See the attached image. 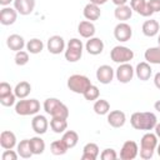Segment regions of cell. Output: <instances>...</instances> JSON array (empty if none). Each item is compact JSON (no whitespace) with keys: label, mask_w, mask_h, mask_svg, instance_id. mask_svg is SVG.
Wrapping results in <instances>:
<instances>
[{"label":"cell","mask_w":160,"mask_h":160,"mask_svg":"<svg viewBox=\"0 0 160 160\" xmlns=\"http://www.w3.org/2000/svg\"><path fill=\"white\" fill-rule=\"evenodd\" d=\"M15 64L18 66H24L29 62V51H24V50H20V51H16L15 54Z\"/></svg>","instance_id":"obj_37"},{"label":"cell","mask_w":160,"mask_h":160,"mask_svg":"<svg viewBox=\"0 0 160 160\" xmlns=\"http://www.w3.org/2000/svg\"><path fill=\"white\" fill-rule=\"evenodd\" d=\"M82 48H84V45H82L81 40H79L76 38L70 39L66 45V49L64 51L65 59L69 62H76L82 56Z\"/></svg>","instance_id":"obj_6"},{"label":"cell","mask_w":160,"mask_h":160,"mask_svg":"<svg viewBox=\"0 0 160 160\" xmlns=\"http://www.w3.org/2000/svg\"><path fill=\"white\" fill-rule=\"evenodd\" d=\"M100 150L99 146L95 142H88L84 148H82V155L81 159L82 160H96V158L99 156Z\"/></svg>","instance_id":"obj_25"},{"label":"cell","mask_w":160,"mask_h":160,"mask_svg":"<svg viewBox=\"0 0 160 160\" xmlns=\"http://www.w3.org/2000/svg\"><path fill=\"white\" fill-rule=\"evenodd\" d=\"M134 74H135V69L129 62L119 64L118 69L115 70V76L119 80V82H121V84L130 82L134 78Z\"/></svg>","instance_id":"obj_8"},{"label":"cell","mask_w":160,"mask_h":160,"mask_svg":"<svg viewBox=\"0 0 160 160\" xmlns=\"http://www.w3.org/2000/svg\"><path fill=\"white\" fill-rule=\"evenodd\" d=\"M44 110L46 114H49L51 118H69V109L68 106L61 102L56 98H49L44 101Z\"/></svg>","instance_id":"obj_2"},{"label":"cell","mask_w":160,"mask_h":160,"mask_svg":"<svg viewBox=\"0 0 160 160\" xmlns=\"http://www.w3.org/2000/svg\"><path fill=\"white\" fill-rule=\"evenodd\" d=\"M154 108H155V110H156V111H159V112H160V100H158V101L154 104Z\"/></svg>","instance_id":"obj_48"},{"label":"cell","mask_w":160,"mask_h":160,"mask_svg":"<svg viewBox=\"0 0 160 160\" xmlns=\"http://www.w3.org/2000/svg\"><path fill=\"white\" fill-rule=\"evenodd\" d=\"M131 36H132V29L128 22L121 21L114 28V38L118 41H120V42L129 41L131 39Z\"/></svg>","instance_id":"obj_9"},{"label":"cell","mask_w":160,"mask_h":160,"mask_svg":"<svg viewBox=\"0 0 160 160\" xmlns=\"http://www.w3.org/2000/svg\"><path fill=\"white\" fill-rule=\"evenodd\" d=\"M110 58L116 64L129 62L134 58V51L131 49H129L128 46L118 45V46H114L112 50L110 51Z\"/></svg>","instance_id":"obj_7"},{"label":"cell","mask_w":160,"mask_h":160,"mask_svg":"<svg viewBox=\"0 0 160 160\" xmlns=\"http://www.w3.org/2000/svg\"><path fill=\"white\" fill-rule=\"evenodd\" d=\"M85 49L90 55H99L104 50V42L100 38H94L92 36L86 41Z\"/></svg>","instance_id":"obj_18"},{"label":"cell","mask_w":160,"mask_h":160,"mask_svg":"<svg viewBox=\"0 0 160 160\" xmlns=\"http://www.w3.org/2000/svg\"><path fill=\"white\" fill-rule=\"evenodd\" d=\"M18 11L15 8H10V6H4L0 11V22L1 25H12L16 19H18Z\"/></svg>","instance_id":"obj_13"},{"label":"cell","mask_w":160,"mask_h":160,"mask_svg":"<svg viewBox=\"0 0 160 160\" xmlns=\"http://www.w3.org/2000/svg\"><path fill=\"white\" fill-rule=\"evenodd\" d=\"M108 122L112 128H122L126 122V115L121 110H112L108 112Z\"/></svg>","instance_id":"obj_14"},{"label":"cell","mask_w":160,"mask_h":160,"mask_svg":"<svg viewBox=\"0 0 160 160\" xmlns=\"http://www.w3.org/2000/svg\"><path fill=\"white\" fill-rule=\"evenodd\" d=\"M12 88L10 86V84L9 82H6V81H2V82H0V98H2V96H6V95H9V94H12Z\"/></svg>","instance_id":"obj_40"},{"label":"cell","mask_w":160,"mask_h":160,"mask_svg":"<svg viewBox=\"0 0 160 160\" xmlns=\"http://www.w3.org/2000/svg\"><path fill=\"white\" fill-rule=\"evenodd\" d=\"M30 146L34 155H40L45 150V141L40 136H34L30 139Z\"/></svg>","instance_id":"obj_33"},{"label":"cell","mask_w":160,"mask_h":160,"mask_svg":"<svg viewBox=\"0 0 160 160\" xmlns=\"http://www.w3.org/2000/svg\"><path fill=\"white\" fill-rule=\"evenodd\" d=\"M154 84H155V86L160 90V71L154 75Z\"/></svg>","instance_id":"obj_43"},{"label":"cell","mask_w":160,"mask_h":160,"mask_svg":"<svg viewBox=\"0 0 160 160\" xmlns=\"http://www.w3.org/2000/svg\"><path fill=\"white\" fill-rule=\"evenodd\" d=\"M141 30H142V34L148 38H152L155 35L159 34L160 31V24L158 22V20H154V19H150V20H146L142 26H141Z\"/></svg>","instance_id":"obj_24"},{"label":"cell","mask_w":160,"mask_h":160,"mask_svg":"<svg viewBox=\"0 0 160 160\" xmlns=\"http://www.w3.org/2000/svg\"><path fill=\"white\" fill-rule=\"evenodd\" d=\"M130 8L132 9V11H135L136 14H139L141 16H145V18L151 16L154 14L149 9L146 0H130Z\"/></svg>","instance_id":"obj_16"},{"label":"cell","mask_w":160,"mask_h":160,"mask_svg":"<svg viewBox=\"0 0 160 160\" xmlns=\"http://www.w3.org/2000/svg\"><path fill=\"white\" fill-rule=\"evenodd\" d=\"M15 100H16V95L12 92V94H9V95H6V96L0 98V104H1L2 106L9 108V106H12V105L16 104Z\"/></svg>","instance_id":"obj_39"},{"label":"cell","mask_w":160,"mask_h":160,"mask_svg":"<svg viewBox=\"0 0 160 160\" xmlns=\"http://www.w3.org/2000/svg\"><path fill=\"white\" fill-rule=\"evenodd\" d=\"M40 111V102L36 99H20L15 104V112L21 116L36 115Z\"/></svg>","instance_id":"obj_4"},{"label":"cell","mask_w":160,"mask_h":160,"mask_svg":"<svg viewBox=\"0 0 160 160\" xmlns=\"http://www.w3.org/2000/svg\"><path fill=\"white\" fill-rule=\"evenodd\" d=\"M135 74H136L139 80L148 81L151 78V75H152V69H151V66H150V64L148 61H141V62H139L136 65Z\"/></svg>","instance_id":"obj_19"},{"label":"cell","mask_w":160,"mask_h":160,"mask_svg":"<svg viewBox=\"0 0 160 160\" xmlns=\"http://www.w3.org/2000/svg\"><path fill=\"white\" fill-rule=\"evenodd\" d=\"M42 49H44V42L38 38L30 39L26 42V50L30 54H40L42 51Z\"/></svg>","instance_id":"obj_34"},{"label":"cell","mask_w":160,"mask_h":160,"mask_svg":"<svg viewBox=\"0 0 160 160\" xmlns=\"http://www.w3.org/2000/svg\"><path fill=\"white\" fill-rule=\"evenodd\" d=\"M31 128L38 135H42V134H45L48 131L49 121L44 115L36 114V115H34V118L31 120Z\"/></svg>","instance_id":"obj_15"},{"label":"cell","mask_w":160,"mask_h":160,"mask_svg":"<svg viewBox=\"0 0 160 160\" xmlns=\"http://www.w3.org/2000/svg\"><path fill=\"white\" fill-rule=\"evenodd\" d=\"M82 96H84L85 100H88V101H95V100H98L99 96H100V90H99L98 86H95V85L91 84V85L88 88V90L82 94Z\"/></svg>","instance_id":"obj_36"},{"label":"cell","mask_w":160,"mask_h":160,"mask_svg":"<svg viewBox=\"0 0 160 160\" xmlns=\"http://www.w3.org/2000/svg\"><path fill=\"white\" fill-rule=\"evenodd\" d=\"M139 154V146L135 141L128 140L122 144L120 150V159L121 160H132Z\"/></svg>","instance_id":"obj_10"},{"label":"cell","mask_w":160,"mask_h":160,"mask_svg":"<svg viewBox=\"0 0 160 160\" xmlns=\"http://www.w3.org/2000/svg\"><path fill=\"white\" fill-rule=\"evenodd\" d=\"M90 85H91L90 79L81 74H74L68 79V88L70 91L75 94H84Z\"/></svg>","instance_id":"obj_5"},{"label":"cell","mask_w":160,"mask_h":160,"mask_svg":"<svg viewBox=\"0 0 160 160\" xmlns=\"http://www.w3.org/2000/svg\"><path fill=\"white\" fill-rule=\"evenodd\" d=\"M92 109H94L95 114H98V115H106L110 111V104L105 99H98V100H95Z\"/></svg>","instance_id":"obj_32"},{"label":"cell","mask_w":160,"mask_h":160,"mask_svg":"<svg viewBox=\"0 0 160 160\" xmlns=\"http://www.w3.org/2000/svg\"><path fill=\"white\" fill-rule=\"evenodd\" d=\"M158 146V136L152 132H145L140 140V158L149 160L154 156V152Z\"/></svg>","instance_id":"obj_3"},{"label":"cell","mask_w":160,"mask_h":160,"mask_svg":"<svg viewBox=\"0 0 160 160\" xmlns=\"http://www.w3.org/2000/svg\"><path fill=\"white\" fill-rule=\"evenodd\" d=\"M156 152H158V155L160 156V144H158V146H156Z\"/></svg>","instance_id":"obj_49"},{"label":"cell","mask_w":160,"mask_h":160,"mask_svg":"<svg viewBox=\"0 0 160 160\" xmlns=\"http://www.w3.org/2000/svg\"><path fill=\"white\" fill-rule=\"evenodd\" d=\"M115 76V71L110 65H101L96 70V79L100 84H110Z\"/></svg>","instance_id":"obj_12"},{"label":"cell","mask_w":160,"mask_h":160,"mask_svg":"<svg viewBox=\"0 0 160 160\" xmlns=\"http://www.w3.org/2000/svg\"><path fill=\"white\" fill-rule=\"evenodd\" d=\"M158 44H159V46H160V34H159V36H158Z\"/></svg>","instance_id":"obj_50"},{"label":"cell","mask_w":160,"mask_h":160,"mask_svg":"<svg viewBox=\"0 0 160 160\" xmlns=\"http://www.w3.org/2000/svg\"><path fill=\"white\" fill-rule=\"evenodd\" d=\"M95 25L92 21L89 20H82L79 22L78 25V32L80 34V36L85 38V39H90L95 35Z\"/></svg>","instance_id":"obj_21"},{"label":"cell","mask_w":160,"mask_h":160,"mask_svg":"<svg viewBox=\"0 0 160 160\" xmlns=\"http://www.w3.org/2000/svg\"><path fill=\"white\" fill-rule=\"evenodd\" d=\"M130 124L136 130L150 131L158 124V119H156V115L154 112H150V111H141L140 112V111H138V112H134L130 116Z\"/></svg>","instance_id":"obj_1"},{"label":"cell","mask_w":160,"mask_h":160,"mask_svg":"<svg viewBox=\"0 0 160 160\" xmlns=\"http://www.w3.org/2000/svg\"><path fill=\"white\" fill-rule=\"evenodd\" d=\"M116 6H120V5H125L128 2V0H111Z\"/></svg>","instance_id":"obj_44"},{"label":"cell","mask_w":160,"mask_h":160,"mask_svg":"<svg viewBox=\"0 0 160 160\" xmlns=\"http://www.w3.org/2000/svg\"><path fill=\"white\" fill-rule=\"evenodd\" d=\"M68 119L64 118H51L50 120V128L56 134H61L65 132V130L68 129Z\"/></svg>","instance_id":"obj_30"},{"label":"cell","mask_w":160,"mask_h":160,"mask_svg":"<svg viewBox=\"0 0 160 160\" xmlns=\"http://www.w3.org/2000/svg\"><path fill=\"white\" fill-rule=\"evenodd\" d=\"M6 45H8V48H9L10 50H12V51H15V52L22 50V48L26 46L24 38H22L21 35H19V34H11L10 36H8V39H6Z\"/></svg>","instance_id":"obj_22"},{"label":"cell","mask_w":160,"mask_h":160,"mask_svg":"<svg viewBox=\"0 0 160 160\" xmlns=\"http://www.w3.org/2000/svg\"><path fill=\"white\" fill-rule=\"evenodd\" d=\"M155 134H156V136H158V139H160V122H158L156 125H155Z\"/></svg>","instance_id":"obj_46"},{"label":"cell","mask_w":160,"mask_h":160,"mask_svg":"<svg viewBox=\"0 0 160 160\" xmlns=\"http://www.w3.org/2000/svg\"><path fill=\"white\" fill-rule=\"evenodd\" d=\"M18 156H19L18 151H14L12 149H6V150L2 152L1 159H2V160H16Z\"/></svg>","instance_id":"obj_41"},{"label":"cell","mask_w":160,"mask_h":160,"mask_svg":"<svg viewBox=\"0 0 160 160\" xmlns=\"http://www.w3.org/2000/svg\"><path fill=\"white\" fill-rule=\"evenodd\" d=\"M100 158L101 160H116L118 159V154L114 149L111 148H108V149H104L102 152L100 154Z\"/></svg>","instance_id":"obj_38"},{"label":"cell","mask_w":160,"mask_h":160,"mask_svg":"<svg viewBox=\"0 0 160 160\" xmlns=\"http://www.w3.org/2000/svg\"><path fill=\"white\" fill-rule=\"evenodd\" d=\"M114 16H115L116 20H119L120 22H121V21H126V20H129V19L132 16V9H131L130 6H128L126 4H125V5L116 6V9L114 10Z\"/></svg>","instance_id":"obj_26"},{"label":"cell","mask_w":160,"mask_h":160,"mask_svg":"<svg viewBox=\"0 0 160 160\" xmlns=\"http://www.w3.org/2000/svg\"><path fill=\"white\" fill-rule=\"evenodd\" d=\"M30 92H31V85L28 81H20L14 88V94L16 95L18 99H25L29 96Z\"/></svg>","instance_id":"obj_29"},{"label":"cell","mask_w":160,"mask_h":160,"mask_svg":"<svg viewBox=\"0 0 160 160\" xmlns=\"http://www.w3.org/2000/svg\"><path fill=\"white\" fill-rule=\"evenodd\" d=\"M90 2H92V4H96V5H104L106 1H109V0H89Z\"/></svg>","instance_id":"obj_45"},{"label":"cell","mask_w":160,"mask_h":160,"mask_svg":"<svg viewBox=\"0 0 160 160\" xmlns=\"http://www.w3.org/2000/svg\"><path fill=\"white\" fill-rule=\"evenodd\" d=\"M82 14H84V18L86 20L95 21V20H98L101 16V10H100L99 5L92 4V2H89V4L85 5V8L82 10Z\"/></svg>","instance_id":"obj_23"},{"label":"cell","mask_w":160,"mask_h":160,"mask_svg":"<svg viewBox=\"0 0 160 160\" xmlns=\"http://www.w3.org/2000/svg\"><path fill=\"white\" fill-rule=\"evenodd\" d=\"M144 58L149 64L160 65V46L149 48L144 52Z\"/></svg>","instance_id":"obj_27"},{"label":"cell","mask_w":160,"mask_h":160,"mask_svg":"<svg viewBox=\"0 0 160 160\" xmlns=\"http://www.w3.org/2000/svg\"><path fill=\"white\" fill-rule=\"evenodd\" d=\"M148 6L152 12L160 11V0H148Z\"/></svg>","instance_id":"obj_42"},{"label":"cell","mask_w":160,"mask_h":160,"mask_svg":"<svg viewBox=\"0 0 160 160\" xmlns=\"http://www.w3.org/2000/svg\"><path fill=\"white\" fill-rule=\"evenodd\" d=\"M10 2H14V0H0V5L2 6H8L10 5Z\"/></svg>","instance_id":"obj_47"},{"label":"cell","mask_w":160,"mask_h":160,"mask_svg":"<svg viewBox=\"0 0 160 160\" xmlns=\"http://www.w3.org/2000/svg\"><path fill=\"white\" fill-rule=\"evenodd\" d=\"M68 150H69V148L66 146V144L62 140H55L50 145V151L54 155H64Z\"/></svg>","instance_id":"obj_35"},{"label":"cell","mask_w":160,"mask_h":160,"mask_svg":"<svg viewBox=\"0 0 160 160\" xmlns=\"http://www.w3.org/2000/svg\"><path fill=\"white\" fill-rule=\"evenodd\" d=\"M0 145L2 149H14L16 146V135L10 130H4L0 134Z\"/></svg>","instance_id":"obj_20"},{"label":"cell","mask_w":160,"mask_h":160,"mask_svg":"<svg viewBox=\"0 0 160 160\" xmlns=\"http://www.w3.org/2000/svg\"><path fill=\"white\" fill-rule=\"evenodd\" d=\"M14 8L20 15H30L35 9V0H14Z\"/></svg>","instance_id":"obj_17"},{"label":"cell","mask_w":160,"mask_h":160,"mask_svg":"<svg viewBox=\"0 0 160 160\" xmlns=\"http://www.w3.org/2000/svg\"><path fill=\"white\" fill-rule=\"evenodd\" d=\"M16 151H18L19 156L22 158V159H29V158H31L34 154H32V151H31L30 139H24V140H21V141L16 145Z\"/></svg>","instance_id":"obj_28"},{"label":"cell","mask_w":160,"mask_h":160,"mask_svg":"<svg viewBox=\"0 0 160 160\" xmlns=\"http://www.w3.org/2000/svg\"><path fill=\"white\" fill-rule=\"evenodd\" d=\"M61 140L66 144V146H68L69 149H72V148L76 146V144H78V141H79V135H78V132L74 131V130H66V131L62 134Z\"/></svg>","instance_id":"obj_31"},{"label":"cell","mask_w":160,"mask_h":160,"mask_svg":"<svg viewBox=\"0 0 160 160\" xmlns=\"http://www.w3.org/2000/svg\"><path fill=\"white\" fill-rule=\"evenodd\" d=\"M46 48H48V50H49L50 54H54V55L61 54L62 51H65V41H64V38L60 36V35H52V36H50L48 39Z\"/></svg>","instance_id":"obj_11"}]
</instances>
